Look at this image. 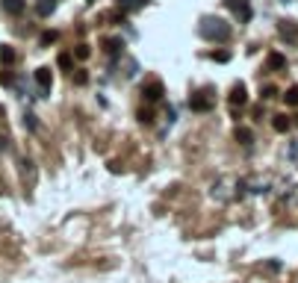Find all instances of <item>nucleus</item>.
Listing matches in <instances>:
<instances>
[{
  "label": "nucleus",
  "instance_id": "obj_2",
  "mask_svg": "<svg viewBox=\"0 0 298 283\" xmlns=\"http://www.w3.org/2000/svg\"><path fill=\"white\" fill-rule=\"evenodd\" d=\"M225 6H228V9H231V12L242 21V24H245V21H251V6H248L245 0H225Z\"/></svg>",
  "mask_w": 298,
  "mask_h": 283
},
{
  "label": "nucleus",
  "instance_id": "obj_5",
  "mask_svg": "<svg viewBox=\"0 0 298 283\" xmlns=\"http://www.w3.org/2000/svg\"><path fill=\"white\" fill-rule=\"evenodd\" d=\"M35 83L41 86V92H47V89H50V83H53L50 68H38V71H35Z\"/></svg>",
  "mask_w": 298,
  "mask_h": 283
},
{
  "label": "nucleus",
  "instance_id": "obj_1",
  "mask_svg": "<svg viewBox=\"0 0 298 283\" xmlns=\"http://www.w3.org/2000/svg\"><path fill=\"white\" fill-rule=\"evenodd\" d=\"M201 35L210 41H228L231 38V24H225L222 18H207L201 24Z\"/></svg>",
  "mask_w": 298,
  "mask_h": 283
},
{
  "label": "nucleus",
  "instance_id": "obj_20",
  "mask_svg": "<svg viewBox=\"0 0 298 283\" xmlns=\"http://www.w3.org/2000/svg\"><path fill=\"white\" fill-rule=\"evenodd\" d=\"M275 94H278L275 86H263V97H275Z\"/></svg>",
  "mask_w": 298,
  "mask_h": 283
},
{
  "label": "nucleus",
  "instance_id": "obj_9",
  "mask_svg": "<svg viewBox=\"0 0 298 283\" xmlns=\"http://www.w3.org/2000/svg\"><path fill=\"white\" fill-rule=\"evenodd\" d=\"M145 97H148V100L163 97V86H160V83H148V86H145Z\"/></svg>",
  "mask_w": 298,
  "mask_h": 283
},
{
  "label": "nucleus",
  "instance_id": "obj_21",
  "mask_svg": "<svg viewBox=\"0 0 298 283\" xmlns=\"http://www.w3.org/2000/svg\"><path fill=\"white\" fill-rule=\"evenodd\" d=\"M74 83H77V86H83V83H86V74H83V71H80V74H74Z\"/></svg>",
  "mask_w": 298,
  "mask_h": 283
},
{
  "label": "nucleus",
  "instance_id": "obj_10",
  "mask_svg": "<svg viewBox=\"0 0 298 283\" xmlns=\"http://www.w3.org/2000/svg\"><path fill=\"white\" fill-rule=\"evenodd\" d=\"M272 127H275L278 133H287L293 124H290V118H287V115H275V118H272Z\"/></svg>",
  "mask_w": 298,
  "mask_h": 283
},
{
  "label": "nucleus",
  "instance_id": "obj_4",
  "mask_svg": "<svg viewBox=\"0 0 298 283\" xmlns=\"http://www.w3.org/2000/svg\"><path fill=\"white\" fill-rule=\"evenodd\" d=\"M115 6H118L121 12H139V9L148 6V0H115Z\"/></svg>",
  "mask_w": 298,
  "mask_h": 283
},
{
  "label": "nucleus",
  "instance_id": "obj_17",
  "mask_svg": "<svg viewBox=\"0 0 298 283\" xmlns=\"http://www.w3.org/2000/svg\"><path fill=\"white\" fill-rule=\"evenodd\" d=\"M56 38H59V32H56V30H47V32L41 35V44H53Z\"/></svg>",
  "mask_w": 298,
  "mask_h": 283
},
{
  "label": "nucleus",
  "instance_id": "obj_12",
  "mask_svg": "<svg viewBox=\"0 0 298 283\" xmlns=\"http://www.w3.org/2000/svg\"><path fill=\"white\" fill-rule=\"evenodd\" d=\"M284 103H287V106H298V86H290V89H287Z\"/></svg>",
  "mask_w": 298,
  "mask_h": 283
},
{
  "label": "nucleus",
  "instance_id": "obj_11",
  "mask_svg": "<svg viewBox=\"0 0 298 283\" xmlns=\"http://www.w3.org/2000/svg\"><path fill=\"white\" fill-rule=\"evenodd\" d=\"M233 136H236V142H242V145H248V142L254 139V133H251L248 127H236V133H233Z\"/></svg>",
  "mask_w": 298,
  "mask_h": 283
},
{
  "label": "nucleus",
  "instance_id": "obj_19",
  "mask_svg": "<svg viewBox=\"0 0 298 283\" xmlns=\"http://www.w3.org/2000/svg\"><path fill=\"white\" fill-rule=\"evenodd\" d=\"M213 59H216V62H228V59H231V53H228V50H216V53H213Z\"/></svg>",
  "mask_w": 298,
  "mask_h": 283
},
{
  "label": "nucleus",
  "instance_id": "obj_16",
  "mask_svg": "<svg viewBox=\"0 0 298 283\" xmlns=\"http://www.w3.org/2000/svg\"><path fill=\"white\" fill-rule=\"evenodd\" d=\"M74 59H89V44H77L74 47Z\"/></svg>",
  "mask_w": 298,
  "mask_h": 283
},
{
  "label": "nucleus",
  "instance_id": "obj_22",
  "mask_svg": "<svg viewBox=\"0 0 298 283\" xmlns=\"http://www.w3.org/2000/svg\"><path fill=\"white\" fill-rule=\"evenodd\" d=\"M139 118L142 121H151V109H139Z\"/></svg>",
  "mask_w": 298,
  "mask_h": 283
},
{
  "label": "nucleus",
  "instance_id": "obj_7",
  "mask_svg": "<svg viewBox=\"0 0 298 283\" xmlns=\"http://www.w3.org/2000/svg\"><path fill=\"white\" fill-rule=\"evenodd\" d=\"M53 9H56V0H38V3H35L38 18H50V15H53Z\"/></svg>",
  "mask_w": 298,
  "mask_h": 283
},
{
  "label": "nucleus",
  "instance_id": "obj_8",
  "mask_svg": "<svg viewBox=\"0 0 298 283\" xmlns=\"http://www.w3.org/2000/svg\"><path fill=\"white\" fill-rule=\"evenodd\" d=\"M3 6H6V12H9V15H21V12H24V6H27V0H3Z\"/></svg>",
  "mask_w": 298,
  "mask_h": 283
},
{
  "label": "nucleus",
  "instance_id": "obj_18",
  "mask_svg": "<svg viewBox=\"0 0 298 283\" xmlns=\"http://www.w3.org/2000/svg\"><path fill=\"white\" fill-rule=\"evenodd\" d=\"M103 44H106V50H109V53H118V50H121V41H118V38H106Z\"/></svg>",
  "mask_w": 298,
  "mask_h": 283
},
{
  "label": "nucleus",
  "instance_id": "obj_6",
  "mask_svg": "<svg viewBox=\"0 0 298 283\" xmlns=\"http://www.w3.org/2000/svg\"><path fill=\"white\" fill-rule=\"evenodd\" d=\"M245 100H248L245 86H242V83H236V86H233V92H231V103H233V106H242Z\"/></svg>",
  "mask_w": 298,
  "mask_h": 283
},
{
  "label": "nucleus",
  "instance_id": "obj_13",
  "mask_svg": "<svg viewBox=\"0 0 298 283\" xmlns=\"http://www.w3.org/2000/svg\"><path fill=\"white\" fill-rule=\"evenodd\" d=\"M0 59H3V65H12V62H15V50H12L9 44H3V47H0Z\"/></svg>",
  "mask_w": 298,
  "mask_h": 283
},
{
  "label": "nucleus",
  "instance_id": "obj_15",
  "mask_svg": "<svg viewBox=\"0 0 298 283\" xmlns=\"http://www.w3.org/2000/svg\"><path fill=\"white\" fill-rule=\"evenodd\" d=\"M56 62H59V68H62V71H71V62H74V56H68V53H59V59H56Z\"/></svg>",
  "mask_w": 298,
  "mask_h": 283
},
{
  "label": "nucleus",
  "instance_id": "obj_14",
  "mask_svg": "<svg viewBox=\"0 0 298 283\" xmlns=\"http://www.w3.org/2000/svg\"><path fill=\"white\" fill-rule=\"evenodd\" d=\"M266 65H269V68H284V65H287V59H284V56H281V53H272V56H269V62H266Z\"/></svg>",
  "mask_w": 298,
  "mask_h": 283
},
{
  "label": "nucleus",
  "instance_id": "obj_3",
  "mask_svg": "<svg viewBox=\"0 0 298 283\" xmlns=\"http://www.w3.org/2000/svg\"><path fill=\"white\" fill-rule=\"evenodd\" d=\"M189 106H192L195 112H210V109H213V97H210V94H204V92H201V94H192Z\"/></svg>",
  "mask_w": 298,
  "mask_h": 283
}]
</instances>
